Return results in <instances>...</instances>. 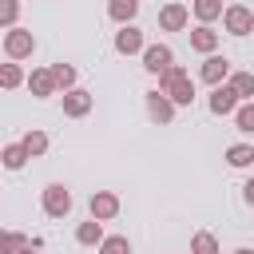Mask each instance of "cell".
I'll list each match as a JSON object with an SVG mask.
<instances>
[{
    "instance_id": "6da1fadb",
    "label": "cell",
    "mask_w": 254,
    "mask_h": 254,
    "mask_svg": "<svg viewBox=\"0 0 254 254\" xmlns=\"http://www.w3.org/2000/svg\"><path fill=\"white\" fill-rule=\"evenodd\" d=\"M159 91H167V95L175 99V107H190V103H194V83H190V75H187L179 64H171V67L159 75Z\"/></svg>"
},
{
    "instance_id": "7a4b0ae2",
    "label": "cell",
    "mask_w": 254,
    "mask_h": 254,
    "mask_svg": "<svg viewBox=\"0 0 254 254\" xmlns=\"http://www.w3.org/2000/svg\"><path fill=\"white\" fill-rule=\"evenodd\" d=\"M36 52V36L28 28H8L4 32V56L8 60H28Z\"/></svg>"
},
{
    "instance_id": "3957f363",
    "label": "cell",
    "mask_w": 254,
    "mask_h": 254,
    "mask_svg": "<svg viewBox=\"0 0 254 254\" xmlns=\"http://www.w3.org/2000/svg\"><path fill=\"white\" fill-rule=\"evenodd\" d=\"M44 214H48V218L71 214V190H67L64 183H48V187H44Z\"/></svg>"
},
{
    "instance_id": "277c9868",
    "label": "cell",
    "mask_w": 254,
    "mask_h": 254,
    "mask_svg": "<svg viewBox=\"0 0 254 254\" xmlns=\"http://www.w3.org/2000/svg\"><path fill=\"white\" fill-rule=\"evenodd\" d=\"M222 28H226L230 36H250V32H254V8H246V4H226Z\"/></svg>"
},
{
    "instance_id": "5b68a950",
    "label": "cell",
    "mask_w": 254,
    "mask_h": 254,
    "mask_svg": "<svg viewBox=\"0 0 254 254\" xmlns=\"http://www.w3.org/2000/svg\"><path fill=\"white\" fill-rule=\"evenodd\" d=\"M206 107H210V115H234V111H238V91L230 87V79H226V83H218V87L210 91Z\"/></svg>"
},
{
    "instance_id": "8992f818",
    "label": "cell",
    "mask_w": 254,
    "mask_h": 254,
    "mask_svg": "<svg viewBox=\"0 0 254 254\" xmlns=\"http://www.w3.org/2000/svg\"><path fill=\"white\" fill-rule=\"evenodd\" d=\"M87 210H91V218L111 222V218L119 214V194H115V190H95V194L87 198Z\"/></svg>"
},
{
    "instance_id": "52a82bcc",
    "label": "cell",
    "mask_w": 254,
    "mask_h": 254,
    "mask_svg": "<svg viewBox=\"0 0 254 254\" xmlns=\"http://www.w3.org/2000/svg\"><path fill=\"white\" fill-rule=\"evenodd\" d=\"M171 64H175V52H171L167 44H147V48H143V67H147L151 75H163Z\"/></svg>"
},
{
    "instance_id": "ba28073f",
    "label": "cell",
    "mask_w": 254,
    "mask_h": 254,
    "mask_svg": "<svg viewBox=\"0 0 254 254\" xmlns=\"http://www.w3.org/2000/svg\"><path fill=\"white\" fill-rule=\"evenodd\" d=\"M198 75H202L210 87H218V83H226V79H230V60H226V56H218V52H210V56L202 60Z\"/></svg>"
},
{
    "instance_id": "9c48e42d",
    "label": "cell",
    "mask_w": 254,
    "mask_h": 254,
    "mask_svg": "<svg viewBox=\"0 0 254 254\" xmlns=\"http://www.w3.org/2000/svg\"><path fill=\"white\" fill-rule=\"evenodd\" d=\"M187 20H190V8H187V4H179V0L159 8V28H163V32H183V28H187Z\"/></svg>"
},
{
    "instance_id": "30bf717a",
    "label": "cell",
    "mask_w": 254,
    "mask_h": 254,
    "mask_svg": "<svg viewBox=\"0 0 254 254\" xmlns=\"http://www.w3.org/2000/svg\"><path fill=\"white\" fill-rule=\"evenodd\" d=\"M91 103H95V95H91V91H83V87L64 91V115H67V119H83V115L91 111Z\"/></svg>"
},
{
    "instance_id": "8fae6325",
    "label": "cell",
    "mask_w": 254,
    "mask_h": 254,
    "mask_svg": "<svg viewBox=\"0 0 254 254\" xmlns=\"http://www.w3.org/2000/svg\"><path fill=\"white\" fill-rule=\"evenodd\" d=\"M147 115L155 119V123H171L175 119V99L167 95V91H147Z\"/></svg>"
},
{
    "instance_id": "7c38bea8",
    "label": "cell",
    "mask_w": 254,
    "mask_h": 254,
    "mask_svg": "<svg viewBox=\"0 0 254 254\" xmlns=\"http://www.w3.org/2000/svg\"><path fill=\"white\" fill-rule=\"evenodd\" d=\"M147 44H143V32L135 28V24H119V32H115V52L119 56H135V52H143Z\"/></svg>"
},
{
    "instance_id": "4fadbf2b",
    "label": "cell",
    "mask_w": 254,
    "mask_h": 254,
    "mask_svg": "<svg viewBox=\"0 0 254 254\" xmlns=\"http://www.w3.org/2000/svg\"><path fill=\"white\" fill-rule=\"evenodd\" d=\"M28 91H32L36 99H48V95H56V91H60V83H56L52 67H36V71L28 75Z\"/></svg>"
},
{
    "instance_id": "5bb4252c",
    "label": "cell",
    "mask_w": 254,
    "mask_h": 254,
    "mask_svg": "<svg viewBox=\"0 0 254 254\" xmlns=\"http://www.w3.org/2000/svg\"><path fill=\"white\" fill-rule=\"evenodd\" d=\"M190 48H194V52H202V56H210V52L218 48V32H214L210 24H198V28L190 32Z\"/></svg>"
},
{
    "instance_id": "9a60e30c",
    "label": "cell",
    "mask_w": 254,
    "mask_h": 254,
    "mask_svg": "<svg viewBox=\"0 0 254 254\" xmlns=\"http://www.w3.org/2000/svg\"><path fill=\"white\" fill-rule=\"evenodd\" d=\"M103 238H107V234H103V222H99V218H87V222L75 226V242H79V246H99Z\"/></svg>"
},
{
    "instance_id": "2e32d148",
    "label": "cell",
    "mask_w": 254,
    "mask_h": 254,
    "mask_svg": "<svg viewBox=\"0 0 254 254\" xmlns=\"http://www.w3.org/2000/svg\"><path fill=\"white\" fill-rule=\"evenodd\" d=\"M107 16L115 24H131L139 16V0H107Z\"/></svg>"
},
{
    "instance_id": "e0dca14e",
    "label": "cell",
    "mask_w": 254,
    "mask_h": 254,
    "mask_svg": "<svg viewBox=\"0 0 254 254\" xmlns=\"http://www.w3.org/2000/svg\"><path fill=\"white\" fill-rule=\"evenodd\" d=\"M0 159H4V167H8V171H20V167H24L32 155H28V147H24V143H8Z\"/></svg>"
},
{
    "instance_id": "ac0fdd59",
    "label": "cell",
    "mask_w": 254,
    "mask_h": 254,
    "mask_svg": "<svg viewBox=\"0 0 254 254\" xmlns=\"http://www.w3.org/2000/svg\"><path fill=\"white\" fill-rule=\"evenodd\" d=\"M226 163L238 167V171L250 167V163H254V147H250V143H234V147H226Z\"/></svg>"
},
{
    "instance_id": "d6986e66",
    "label": "cell",
    "mask_w": 254,
    "mask_h": 254,
    "mask_svg": "<svg viewBox=\"0 0 254 254\" xmlns=\"http://www.w3.org/2000/svg\"><path fill=\"white\" fill-rule=\"evenodd\" d=\"M190 8H194V16H198V24H210V20H218V16L226 12L222 0H194Z\"/></svg>"
},
{
    "instance_id": "ffe728a7",
    "label": "cell",
    "mask_w": 254,
    "mask_h": 254,
    "mask_svg": "<svg viewBox=\"0 0 254 254\" xmlns=\"http://www.w3.org/2000/svg\"><path fill=\"white\" fill-rule=\"evenodd\" d=\"M20 143L28 147V155H32V159H40V155L48 151V135H44L40 127H32V131H24V139H20Z\"/></svg>"
},
{
    "instance_id": "44dd1931",
    "label": "cell",
    "mask_w": 254,
    "mask_h": 254,
    "mask_svg": "<svg viewBox=\"0 0 254 254\" xmlns=\"http://www.w3.org/2000/svg\"><path fill=\"white\" fill-rule=\"evenodd\" d=\"M28 242H32L28 234H20V230H4V234H0V254H20Z\"/></svg>"
},
{
    "instance_id": "7402d4cb",
    "label": "cell",
    "mask_w": 254,
    "mask_h": 254,
    "mask_svg": "<svg viewBox=\"0 0 254 254\" xmlns=\"http://www.w3.org/2000/svg\"><path fill=\"white\" fill-rule=\"evenodd\" d=\"M230 87L238 91V99H254V71H230Z\"/></svg>"
},
{
    "instance_id": "603a6c76",
    "label": "cell",
    "mask_w": 254,
    "mask_h": 254,
    "mask_svg": "<svg viewBox=\"0 0 254 254\" xmlns=\"http://www.w3.org/2000/svg\"><path fill=\"white\" fill-rule=\"evenodd\" d=\"M190 254H218V238H214L210 230H198V234L190 238Z\"/></svg>"
},
{
    "instance_id": "cb8c5ba5",
    "label": "cell",
    "mask_w": 254,
    "mask_h": 254,
    "mask_svg": "<svg viewBox=\"0 0 254 254\" xmlns=\"http://www.w3.org/2000/svg\"><path fill=\"white\" fill-rule=\"evenodd\" d=\"M20 83H24L20 64H16V60H12V64H0V87H8V91H12V87H20Z\"/></svg>"
},
{
    "instance_id": "d4e9b609",
    "label": "cell",
    "mask_w": 254,
    "mask_h": 254,
    "mask_svg": "<svg viewBox=\"0 0 254 254\" xmlns=\"http://www.w3.org/2000/svg\"><path fill=\"white\" fill-rule=\"evenodd\" d=\"M234 127L246 131V135H254V103H250V99L238 103V111H234Z\"/></svg>"
},
{
    "instance_id": "484cf974",
    "label": "cell",
    "mask_w": 254,
    "mask_h": 254,
    "mask_svg": "<svg viewBox=\"0 0 254 254\" xmlns=\"http://www.w3.org/2000/svg\"><path fill=\"white\" fill-rule=\"evenodd\" d=\"M52 75H56V83H60L64 91L75 87V67H71V64H52Z\"/></svg>"
},
{
    "instance_id": "4316f807",
    "label": "cell",
    "mask_w": 254,
    "mask_h": 254,
    "mask_svg": "<svg viewBox=\"0 0 254 254\" xmlns=\"http://www.w3.org/2000/svg\"><path fill=\"white\" fill-rule=\"evenodd\" d=\"M99 254H131V242L123 234H111V238L99 242Z\"/></svg>"
},
{
    "instance_id": "83f0119b",
    "label": "cell",
    "mask_w": 254,
    "mask_h": 254,
    "mask_svg": "<svg viewBox=\"0 0 254 254\" xmlns=\"http://www.w3.org/2000/svg\"><path fill=\"white\" fill-rule=\"evenodd\" d=\"M16 16H20V0H0V24H4V32L16 28Z\"/></svg>"
},
{
    "instance_id": "f1b7e54d",
    "label": "cell",
    "mask_w": 254,
    "mask_h": 254,
    "mask_svg": "<svg viewBox=\"0 0 254 254\" xmlns=\"http://www.w3.org/2000/svg\"><path fill=\"white\" fill-rule=\"evenodd\" d=\"M242 198H246V202H250V206H254V175H250V179H246V183H242Z\"/></svg>"
},
{
    "instance_id": "f546056e",
    "label": "cell",
    "mask_w": 254,
    "mask_h": 254,
    "mask_svg": "<svg viewBox=\"0 0 254 254\" xmlns=\"http://www.w3.org/2000/svg\"><path fill=\"white\" fill-rule=\"evenodd\" d=\"M20 254H40V246H32V242H28V246H24Z\"/></svg>"
},
{
    "instance_id": "4dcf8cb0",
    "label": "cell",
    "mask_w": 254,
    "mask_h": 254,
    "mask_svg": "<svg viewBox=\"0 0 254 254\" xmlns=\"http://www.w3.org/2000/svg\"><path fill=\"white\" fill-rule=\"evenodd\" d=\"M234 254H254V250H250V246H238V250H234Z\"/></svg>"
}]
</instances>
